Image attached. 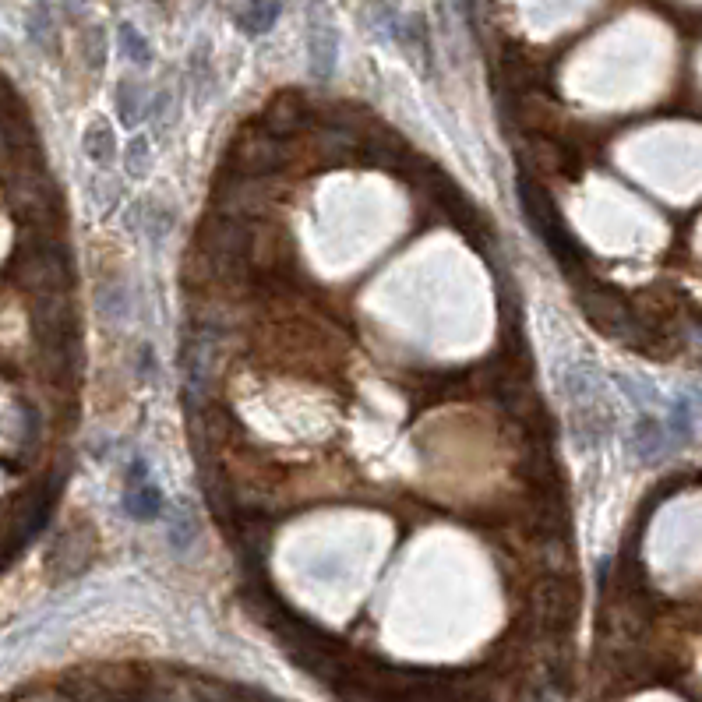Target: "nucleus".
Wrapping results in <instances>:
<instances>
[{
  "label": "nucleus",
  "mask_w": 702,
  "mask_h": 702,
  "mask_svg": "<svg viewBox=\"0 0 702 702\" xmlns=\"http://www.w3.org/2000/svg\"><path fill=\"white\" fill-rule=\"evenodd\" d=\"M307 60L318 78H329L336 71V29L322 11V0H314L307 11Z\"/></svg>",
  "instance_id": "nucleus-1"
},
{
  "label": "nucleus",
  "mask_w": 702,
  "mask_h": 702,
  "mask_svg": "<svg viewBox=\"0 0 702 702\" xmlns=\"http://www.w3.org/2000/svg\"><path fill=\"white\" fill-rule=\"evenodd\" d=\"M82 149L92 163L110 166L113 159H117V135H113V127L106 124V120H92L82 135Z\"/></svg>",
  "instance_id": "nucleus-2"
},
{
  "label": "nucleus",
  "mask_w": 702,
  "mask_h": 702,
  "mask_svg": "<svg viewBox=\"0 0 702 702\" xmlns=\"http://www.w3.org/2000/svg\"><path fill=\"white\" fill-rule=\"evenodd\" d=\"M279 11H283V0H251L244 11H240V29L247 36H262L276 25Z\"/></svg>",
  "instance_id": "nucleus-3"
},
{
  "label": "nucleus",
  "mask_w": 702,
  "mask_h": 702,
  "mask_svg": "<svg viewBox=\"0 0 702 702\" xmlns=\"http://www.w3.org/2000/svg\"><path fill=\"white\" fill-rule=\"evenodd\" d=\"M124 505L135 519H156L159 512H163V494H159V487H152L149 480H142V484L127 487Z\"/></svg>",
  "instance_id": "nucleus-4"
},
{
  "label": "nucleus",
  "mask_w": 702,
  "mask_h": 702,
  "mask_svg": "<svg viewBox=\"0 0 702 702\" xmlns=\"http://www.w3.org/2000/svg\"><path fill=\"white\" fill-rule=\"evenodd\" d=\"M120 50L131 64H149L152 60V50L145 43V36L135 29V25H120Z\"/></svg>",
  "instance_id": "nucleus-5"
},
{
  "label": "nucleus",
  "mask_w": 702,
  "mask_h": 702,
  "mask_svg": "<svg viewBox=\"0 0 702 702\" xmlns=\"http://www.w3.org/2000/svg\"><path fill=\"white\" fill-rule=\"evenodd\" d=\"M99 311L117 322L120 314L127 311V290H124V286H120V283L117 286H103V293H99Z\"/></svg>",
  "instance_id": "nucleus-6"
},
{
  "label": "nucleus",
  "mask_w": 702,
  "mask_h": 702,
  "mask_svg": "<svg viewBox=\"0 0 702 702\" xmlns=\"http://www.w3.org/2000/svg\"><path fill=\"white\" fill-rule=\"evenodd\" d=\"M142 92L135 89V85H120V120H124L127 127H135L138 120H142Z\"/></svg>",
  "instance_id": "nucleus-7"
}]
</instances>
